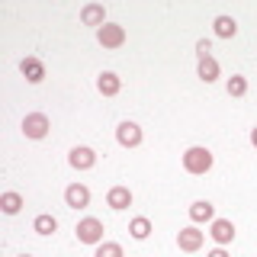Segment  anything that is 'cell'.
<instances>
[{
  "mask_svg": "<svg viewBox=\"0 0 257 257\" xmlns=\"http://www.w3.org/2000/svg\"><path fill=\"white\" fill-rule=\"evenodd\" d=\"M212 167V151L203 148V145H193V148L183 151V171L187 174H206Z\"/></svg>",
  "mask_w": 257,
  "mask_h": 257,
  "instance_id": "1",
  "label": "cell"
},
{
  "mask_svg": "<svg viewBox=\"0 0 257 257\" xmlns=\"http://www.w3.org/2000/svg\"><path fill=\"white\" fill-rule=\"evenodd\" d=\"M74 235H77V241H84V244H103V222L100 219H84V222H77Z\"/></svg>",
  "mask_w": 257,
  "mask_h": 257,
  "instance_id": "2",
  "label": "cell"
},
{
  "mask_svg": "<svg viewBox=\"0 0 257 257\" xmlns=\"http://www.w3.org/2000/svg\"><path fill=\"white\" fill-rule=\"evenodd\" d=\"M96 42L103 48H119L125 42V26H119V23H106V26L96 29Z\"/></svg>",
  "mask_w": 257,
  "mask_h": 257,
  "instance_id": "3",
  "label": "cell"
},
{
  "mask_svg": "<svg viewBox=\"0 0 257 257\" xmlns=\"http://www.w3.org/2000/svg\"><path fill=\"white\" fill-rule=\"evenodd\" d=\"M23 132H26V139H45L48 135V116L45 112H29L23 119Z\"/></svg>",
  "mask_w": 257,
  "mask_h": 257,
  "instance_id": "4",
  "label": "cell"
},
{
  "mask_svg": "<svg viewBox=\"0 0 257 257\" xmlns=\"http://www.w3.org/2000/svg\"><path fill=\"white\" fill-rule=\"evenodd\" d=\"M68 164L74 167V171H90V167L96 164V151L87 148V145H77V148H71Z\"/></svg>",
  "mask_w": 257,
  "mask_h": 257,
  "instance_id": "5",
  "label": "cell"
},
{
  "mask_svg": "<svg viewBox=\"0 0 257 257\" xmlns=\"http://www.w3.org/2000/svg\"><path fill=\"white\" fill-rule=\"evenodd\" d=\"M203 231L196 228V225H187V228L177 231V244H180V251H199L203 247Z\"/></svg>",
  "mask_w": 257,
  "mask_h": 257,
  "instance_id": "6",
  "label": "cell"
},
{
  "mask_svg": "<svg viewBox=\"0 0 257 257\" xmlns=\"http://www.w3.org/2000/svg\"><path fill=\"white\" fill-rule=\"evenodd\" d=\"M116 142L122 145V148H135V145H142V128L135 122H119L116 125Z\"/></svg>",
  "mask_w": 257,
  "mask_h": 257,
  "instance_id": "7",
  "label": "cell"
},
{
  "mask_svg": "<svg viewBox=\"0 0 257 257\" xmlns=\"http://www.w3.org/2000/svg\"><path fill=\"white\" fill-rule=\"evenodd\" d=\"M64 203H68L71 209H84L87 203H90V190H87L84 183H71V187L64 190Z\"/></svg>",
  "mask_w": 257,
  "mask_h": 257,
  "instance_id": "8",
  "label": "cell"
},
{
  "mask_svg": "<svg viewBox=\"0 0 257 257\" xmlns=\"http://www.w3.org/2000/svg\"><path fill=\"white\" fill-rule=\"evenodd\" d=\"M80 23L84 26H106V10H103V4H87L84 10H80Z\"/></svg>",
  "mask_w": 257,
  "mask_h": 257,
  "instance_id": "9",
  "label": "cell"
},
{
  "mask_svg": "<svg viewBox=\"0 0 257 257\" xmlns=\"http://www.w3.org/2000/svg\"><path fill=\"white\" fill-rule=\"evenodd\" d=\"M96 90L103 96H116L122 90V80H119V74H112V71H103V74L96 77Z\"/></svg>",
  "mask_w": 257,
  "mask_h": 257,
  "instance_id": "10",
  "label": "cell"
},
{
  "mask_svg": "<svg viewBox=\"0 0 257 257\" xmlns=\"http://www.w3.org/2000/svg\"><path fill=\"white\" fill-rule=\"evenodd\" d=\"M106 206L109 209H128L132 206V190L128 187H112L106 193Z\"/></svg>",
  "mask_w": 257,
  "mask_h": 257,
  "instance_id": "11",
  "label": "cell"
},
{
  "mask_svg": "<svg viewBox=\"0 0 257 257\" xmlns=\"http://www.w3.org/2000/svg\"><path fill=\"white\" fill-rule=\"evenodd\" d=\"M209 235L219 241V244H228V241H235V225H231L228 219H215L212 228H209Z\"/></svg>",
  "mask_w": 257,
  "mask_h": 257,
  "instance_id": "12",
  "label": "cell"
},
{
  "mask_svg": "<svg viewBox=\"0 0 257 257\" xmlns=\"http://www.w3.org/2000/svg\"><path fill=\"white\" fill-rule=\"evenodd\" d=\"M20 71L26 74V80H29V84H39V80L45 77V68H42V61H39V58H23Z\"/></svg>",
  "mask_w": 257,
  "mask_h": 257,
  "instance_id": "13",
  "label": "cell"
},
{
  "mask_svg": "<svg viewBox=\"0 0 257 257\" xmlns=\"http://www.w3.org/2000/svg\"><path fill=\"white\" fill-rule=\"evenodd\" d=\"M190 219H193V222H215V209H212V203H206V199L193 203V206H190Z\"/></svg>",
  "mask_w": 257,
  "mask_h": 257,
  "instance_id": "14",
  "label": "cell"
},
{
  "mask_svg": "<svg viewBox=\"0 0 257 257\" xmlns=\"http://www.w3.org/2000/svg\"><path fill=\"white\" fill-rule=\"evenodd\" d=\"M212 26H215V36H219V39H231V36L238 32V23L231 20V16H225V13H222V16H215Z\"/></svg>",
  "mask_w": 257,
  "mask_h": 257,
  "instance_id": "15",
  "label": "cell"
},
{
  "mask_svg": "<svg viewBox=\"0 0 257 257\" xmlns=\"http://www.w3.org/2000/svg\"><path fill=\"white\" fill-rule=\"evenodd\" d=\"M128 235H132V238H139V241H145V238L151 235V222L145 219V215L132 219V222H128Z\"/></svg>",
  "mask_w": 257,
  "mask_h": 257,
  "instance_id": "16",
  "label": "cell"
},
{
  "mask_svg": "<svg viewBox=\"0 0 257 257\" xmlns=\"http://www.w3.org/2000/svg\"><path fill=\"white\" fill-rule=\"evenodd\" d=\"M0 209H4L7 215H16L23 209V196L20 193H4V196H0Z\"/></svg>",
  "mask_w": 257,
  "mask_h": 257,
  "instance_id": "17",
  "label": "cell"
},
{
  "mask_svg": "<svg viewBox=\"0 0 257 257\" xmlns=\"http://www.w3.org/2000/svg\"><path fill=\"white\" fill-rule=\"evenodd\" d=\"M199 77H203L206 84H212V80L219 77V61L215 58H199Z\"/></svg>",
  "mask_w": 257,
  "mask_h": 257,
  "instance_id": "18",
  "label": "cell"
},
{
  "mask_svg": "<svg viewBox=\"0 0 257 257\" xmlns=\"http://www.w3.org/2000/svg\"><path fill=\"white\" fill-rule=\"evenodd\" d=\"M32 228L39 231V235H52L55 228H58V219H55V215H36V222H32Z\"/></svg>",
  "mask_w": 257,
  "mask_h": 257,
  "instance_id": "19",
  "label": "cell"
},
{
  "mask_svg": "<svg viewBox=\"0 0 257 257\" xmlns=\"http://www.w3.org/2000/svg\"><path fill=\"white\" fill-rule=\"evenodd\" d=\"M228 93H231V96H244V93H247V77L231 74V77H228Z\"/></svg>",
  "mask_w": 257,
  "mask_h": 257,
  "instance_id": "20",
  "label": "cell"
},
{
  "mask_svg": "<svg viewBox=\"0 0 257 257\" xmlns=\"http://www.w3.org/2000/svg\"><path fill=\"white\" fill-rule=\"evenodd\" d=\"M96 257H122V247L116 241H103V244H96Z\"/></svg>",
  "mask_w": 257,
  "mask_h": 257,
  "instance_id": "21",
  "label": "cell"
},
{
  "mask_svg": "<svg viewBox=\"0 0 257 257\" xmlns=\"http://www.w3.org/2000/svg\"><path fill=\"white\" fill-rule=\"evenodd\" d=\"M196 55H199V58H212V42H209V39H199V42H196Z\"/></svg>",
  "mask_w": 257,
  "mask_h": 257,
  "instance_id": "22",
  "label": "cell"
},
{
  "mask_svg": "<svg viewBox=\"0 0 257 257\" xmlns=\"http://www.w3.org/2000/svg\"><path fill=\"white\" fill-rule=\"evenodd\" d=\"M206 257H228V254H225V247H215V251H209Z\"/></svg>",
  "mask_w": 257,
  "mask_h": 257,
  "instance_id": "23",
  "label": "cell"
},
{
  "mask_svg": "<svg viewBox=\"0 0 257 257\" xmlns=\"http://www.w3.org/2000/svg\"><path fill=\"white\" fill-rule=\"evenodd\" d=\"M251 145H254V148H257V125L251 128Z\"/></svg>",
  "mask_w": 257,
  "mask_h": 257,
  "instance_id": "24",
  "label": "cell"
},
{
  "mask_svg": "<svg viewBox=\"0 0 257 257\" xmlns=\"http://www.w3.org/2000/svg\"><path fill=\"white\" fill-rule=\"evenodd\" d=\"M20 257H29V254H20Z\"/></svg>",
  "mask_w": 257,
  "mask_h": 257,
  "instance_id": "25",
  "label": "cell"
}]
</instances>
